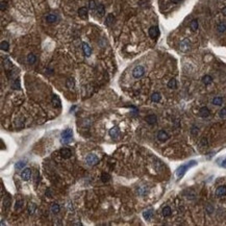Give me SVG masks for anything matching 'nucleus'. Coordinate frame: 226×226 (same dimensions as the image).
Here are the masks:
<instances>
[{"mask_svg": "<svg viewBox=\"0 0 226 226\" xmlns=\"http://www.w3.org/2000/svg\"><path fill=\"white\" fill-rule=\"evenodd\" d=\"M196 165H197V162H196V161H191V162H189V163H187V164L181 165L180 167H178L177 170H176V172H175V175H176L177 180H179L180 178H182L183 175L186 174V172H187L190 168H192V167H194V166H196Z\"/></svg>", "mask_w": 226, "mask_h": 226, "instance_id": "nucleus-1", "label": "nucleus"}, {"mask_svg": "<svg viewBox=\"0 0 226 226\" xmlns=\"http://www.w3.org/2000/svg\"><path fill=\"white\" fill-rule=\"evenodd\" d=\"M72 138H73V131L71 128H67V129L63 130L60 133V142L63 144L70 143L72 141Z\"/></svg>", "mask_w": 226, "mask_h": 226, "instance_id": "nucleus-2", "label": "nucleus"}, {"mask_svg": "<svg viewBox=\"0 0 226 226\" xmlns=\"http://www.w3.org/2000/svg\"><path fill=\"white\" fill-rule=\"evenodd\" d=\"M85 162H86V164H87L88 166H95L96 164L99 163V159H98V156H97L96 154L90 153V154H88V155L86 156Z\"/></svg>", "mask_w": 226, "mask_h": 226, "instance_id": "nucleus-3", "label": "nucleus"}, {"mask_svg": "<svg viewBox=\"0 0 226 226\" xmlns=\"http://www.w3.org/2000/svg\"><path fill=\"white\" fill-rule=\"evenodd\" d=\"M144 73H145L144 67H142V66H136V67L132 70V76H133L134 78H140V77H142L143 75H144Z\"/></svg>", "mask_w": 226, "mask_h": 226, "instance_id": "nucleus-4", "label": "nucleus"}, {"mask_svg": "<svg viewBox=\"0 0 226 226\" xmlns=\"http://www.w3.org/2000/svg\"><path fill=\"white\" fill-rule=\"evenodd\" d=\"M179 49L182 52H188L191 49V42H190V40L189 39L182 40L180 42V44H179Z\"/></svg>", "mask_w": 226, "mask_h": 226, "instance_id": "nucleus-5", "label": "nucleus"}, {"mask_svg": "<svg viewBox=\"0 0 226 226\" xmlns=\"http://www.w3.org/2000/svg\"><path fill=\"white\" fill-rule=\"evenodd\" d=\"M148 33H149V37H150V38L153 39V40H155V39H157L159 36H160V29H159L157 26H151V27L149 28V30H148Z\"/></svg>", "mask_w": 226, "mask_h": 226, "instance_id": "nucleus-6", "label": "nucleus"}, {"mask_svg": "<svg viewBox=\"0 0 226 226\" xmlns=\"http://www.w3.org/2000/svg\"><path fill=\"white\" fill-rule=\"evenodd\" d=\"M31 177V170L29 168H25L22 173H21V178L24 180V181H28Z\"/></svg>", "mask_w": 226, "mask_h": 226, "instance_id": "nucleus-7", "label": "nucleus"}, {"mask_svg": "<svg viewBox=\"0 0 226 226\" xmlns=\"http://www.w3.org/2000/svg\"><path fill=\"white\" fill-rule=\"evenodd\" d=\"M108 133H109V135H111L112 138L117 139V138L120 136V133H121V132H120V128H119L118 126H114V127H112V128L109 129Z\"/></svg>", "mask_w": 226, "mask_h": 226, "instance_id": "nucleus-8", "label": "nucleus"}, {"mask_svg": "<svg viewBox=\"0 0 226 226\" xmlns=\"http://www.w3.org/2000/svg\"><path fill=\"white\" fill-rule=\"evenodd\" d=\"M59 154H60V156L63 157V159H69L70 156H71V154H72V152H71V150L70 149H68V148H63V149H60V151H59Z\"/></svg>", "mask_w": 226, "mask_h": 226, "instance_id": "nucleus-9", "label": "nucleus"}, {"mask_svg": "<svg viewBox=\"0 0 226 226\" xmlns=\"http://www.w3.org/2000/svg\"><path fill=\"white\" fill-rule=\"evenodd\" d=\"M115 21H116V18H115V16L113 15V14H108L107 16H106V18H105V25L106 26H112L114 23H115Z\"/></svg>", "mask_w": 226, "mask_h": 226, "instance_id": "nucleus-10", "label": "nucleus"}, {"mask_svg": "<svg viewBox=\"0 0 226 226\" xmlns=\"http://www.w3.org/2000/svg\"><path fill=\"white\" fill-rule=\"evenodd\" d=\"M216 196H218V197L226 196V187H225V186H221V187L217 188V190H216Z\"/></svg>", "mask_w": 226, "mask_h": 226, "instance_id": "nucleus-11", "label": "nucleus"}, {"mask_svg": "<svg viewBox=\"0 0 226 226\" xmlns=\"http://www.w3.org/2000/svg\"><path fill=\"white\" fill-rule=\"evenodd\" d=\"M157 139L161 142H165V141H167L169 139V134L166 131H164V130H160L159 133H157Z\"/></svg>", "mask_w": 226, "mask_h": 226, "instance_id": "nucleus-12", "label": "nucleus"}, {"mask_svg": "<svg viewBox=\"0 0 226 226\" xmlns=\"http://www.w3.org/2000/svg\"><path fill=\"white\" fill-rule=\"evenodd\" d=\"M145 120L147 121L148 124L153 125V124L156 123V121H157V117H156L155 115H148V116L145 118Z\"/></svg>", "mask_w": 226, "mask_h": 226, "instance_id": "nucleus-13", "label": "nucleus"}, {"mask_svg": "<svg viewBox=\"0 0 226 226\" xmlns=\"http://www.w3.org/2000/svg\"><path fill=\"white\" fill-rule=\"evenodd\" d=\"M83 50L86 56H90L92 54V48L90 47V45L88 43H83Z\"/></svg>", "mask_w": 226, "mask_h": 226, "instance_id": "nucleus-14", "label": "nucleus"}, {"mask_svg": "<svg viewBox=\"0 0 226 226\" xmlns=\"http://www.w3.org/2000/svg\"><path fill=\"white\" fill-rule=\"evenodd\" d=\"M209 115H210V112H209V109H208L206 106H203V107H201V108L199 109V116H200V117L206 118V117H208Z\"/></svg>", "mask_w": 226, "mask_h": 226, "instance_id": "nucleus-15", "label": "nucleus"}, {"mask_svg": "<svg viewBox=\"0 0 226 226\" xmlns=\"http://www.w3.org/2000/svg\"><path fill=\"white\" fill-rule=\"evenodd\" d=\"M152 216H153V209H151V208H150V209H146V210L143 211V217H144V219L147 220V221L151 220Z\"/></svg>", "mask_w": 226, "mask_h": 226, "instance_id": "nucleus-16", "label": "nucleus"}, {"mask_svg": "<svg viewBox=\"0 0 226 226\" xmlns=\"http://www.w3.org/2000/svg\"><path fill=\"white\" fill-rule=\"evenodd\" d=\"M88 14H89V12H88V9H87V8H85V6L80 8V9L78 10V15H79V17H80V18H83V19H87V17H88Z\"/></svg>", "mask_w": 226, "mask_h": 226, "instance_id": "nucleus-17", "label": "nucleus"}, {"mask_svg": "<svg viewBox=\"0 0 226 226\" xmlns=\"http://www.w3.org/2000/svg\"><path fill=\"white\" fill-rule=\"evenodd\" d=\"M57 20H58V18H57V16L56 15H53V14H49V15H47L46 16V21L48 22V23H55V22H57Z\"/></svg>", "mask_w": 226, "mask_h": 226, "instance_id": "nucleus-18", "label": "nucleus"}, {"mask_svg": "<svg viewBox=\"0 0 226 226\" xmlns=\"http://www.w3.org/2000/svg\"><path fill=\"white\" fill-rule=\"evenodd\" d=\"M51 101H52V104H53L55 107H60L61 102H60V99H59V97H58L57 95H53Z\"/></svg>", "mask_w": 226, "mask_h": 226, "instance_id": "nucleus-19", "label": "nucleus"}, {"mask_svg": "<svg viewBox=\"0 0 226 226\" xmlns=\"http://www.w3.org/2000/svg\"><path fill=\"white\" fill-rule=\"evenodd\" d=\"M96 10H97V14H98V16H103L104 15V13H105V8H104V5L103 4H97V8H96Z\"/></svg>", "mask_w": 226, "mask_h": 226, "instance_id": "nucleus-20", "label": "nucleus"}, {"mask_svg": "<svg viewBox=\"0 0 226 226\" xmlns=\"http://www.w3.org/2000/svg\"><path fill=\"white\" fill-rule=\"evenodd\" d=\"M202 83L205 85V86H208L213 83V78L211 76H209V75H204V76L202 77Z\"/></svg>", "mask_w": 226, "mask_h": 226, "instance_id": "nucleus-21", "label": "nucleus"}, {"mask_svg": "<svg viewBox=\"0 0 226 226\" xmlns=\"http://www.w3.org/2000/svg\"><path fill=\"white\" fill-rule=\"evenodd\" d=\"M162 214H163L164 217H169V216H171V214H172L171 207H170V206H165V207L163 208V210H162Z\"/></svg>", "mask_w": 226, "mask_h": 226, "instance_id": "nucleus-22", "label": "nucleus"}, {"mask_svg": "<svg viewBox=\"0 0 226 226\" xmlns=\"http://www.w3.org/2000/svg\"><path fill=\"white\" fill-rule=\"evenodd\" d=\"M217 29H218L219 32H224V31H226V22H225V21L220 22V23L218 24V26H217Z\"/></svg>", "mask_w": 226, "mask_h": 226, "instance_id": "nucleus-23", "label": "nucleus"}, {"mask_svg": "<svg viewBox=\"0 0 226 226\" xmlns=\"http://www.w3.org/2000/svg\"><path fill=\"white\" fill-rule=\"evenodd\" d=\"M161 99H162V96H161V94L157 93V92H155V93H153V94L151 95V100H152L153 102H160Z\"/></svg>", "mask_w": 226, "mask_h": 226, "instance_id": "nucleus-24", "label": "nucleus"}, {"mask_svg": "<svg viewBox=\"0 0 226 226\" xmlns=\"http://www.w3.org/2000/svg\"><path fill=\"white\" fill-rule=\"evenodd\" d=\"M25 166H26V162L25 161H20V162H17L15 164V168L17 170H22L23 168H25Z\"/></svg>", "mask_w": 226, "mask_h": 226, "instance_id": "nucleus-25", "label": "nucleus"}, {"mask_svg": "<svg viewBox=\"0 0 226 226\" xmlns=\"http://www.w3.org/2000/svg\"><path fill=\"white\" fill-rule=\"evenodd\" d=\"M26 59H27V63H28V64H30V65H32V64H35V63L37 61V57H36V55H35V54H32V53L28 54Z\"/></svg>", "mask_w": 226, "mask_h": 226, "instance_id": "nucleus-26", "label": "nucleus"}, {"mask_svg": "<svg viewBox=\"0 0 226 226\" xmlns=\"http://www.w3.org/2000/svg\"><path fill=\"white\" fill-rule=\"evenodd\" d=\"M0 48H1L2 51H8L10 49V44L6 41H2L1 44H0Z\"/></svg>", "mask_w": 226, "mask_h": 226, "instance_id": "nucleus-27", "label": "nucleus"}, {"mask_svg": "<svg viewBox=\"0 0 226 226\" xmlns=\"http://www.w3.org/2000/svg\"><path fill=\"white\" fill-rule=\"evenodd\" d=\"M176 87H177V81H176V79H175V78L170 79L169 83H168V88H170V89H176Z\"/></svg>", "mask_w": 226, "mask_h": 226, "instance_id": "nucleus-28", "label": "nucleus"}, {"mask_svg": "<svg viewBox=\"0 0 226 226\" xmlns=\"http://www.w3.org/2000/svg\"><path fill=\"white\" fill-rule=\"evenodd\" d=\"M190 27L192 29V31H196L198 29V21L197 20H193L190 24Z\"/></svg>", "mask_w": 226, "mask_h": 226, "instance_id": "nucleus-29", "label": "nucleus"}, {"mask_svg": "<svg viewBox=\"0 0 226 226\" xmlns=\"http://www.w3.org/2000/svg\"><path fill=\"white\" fill-rule=\"evenodd\" d=\"M223 103V98L222 97H215L213 99V104L215 105H221Z\"/></svg>", "mask_w": 226, "mask_h": 226, "instance_id": "nucleus-30", "label": "nucleus"}, {"mask_svg": "<svg viewBox=\"0 0 226 226\" xmlns=\"http://www.w3.org/2000/svg\"><path fill=\"white\" fill-rule=\"evenodd\" d=\"M109 179H111V175L108 174V173H102L101 174V180L103 181V182H108L109 181Z\"/></svg>", "mask_w": 226, "mask_h": 226, "instance_id": "nucleus-31", "label": "nucleus"}, {"mask_svg": "<svg viewBox=\"0 0 226 226\" xmlns=\"http://www.w3.org/2000/svg\"><path fill=\"white\" fill-rule=\"evenodd\" d=\"M12 87H13V89H15V90H20V89H21V86H20V79L17 78L16 80H14Z\"/></svg>", "mask_w": 226, "mask_h": 226, "instance_id": "nucleus-32", "label": "nucleus"}, {"mask_svg": "<svg viewBox=\"0 0 226 226\" xmlns=\"http://www.w3.org/2000/svg\"><path fill=\"white\" fill-rule=\"evenodd\" d=\"M36 208H37V205H36L33 202H30V203L28 204V213H29V214H33L35 210H36Z\"/></svg>", "mask_w": 226, "mask_h": 226, "instance_id": "nucleus-33", "label": "nucleus"}, {"mask_svg": "<svg viewBox=\"0 0 226 226\" xmlns=\"http://www.w3.org/2000/svg\"><path fill=\"white\" fill-rule=\"evenodd\" d=\"M59 205L58 204H56V203H53L52 205H51V211L53 213V214H57V213H59Z\"/></svg>", "mask_w": 226, "mask_h": 226, "instance_id": "nucleus-34", "label": "nucleus"}, {"mask_svg": "<svg viewBox=\"0 0 226 226\" xmlns=\"http://www.w3.org/2000/svg\"><path fill=\"white\" fill-rule=\"evenodd\" d=\"M74 85H75V81H74L73 78H69V79L67 80V87H68L69 89L74 88Z\"/></svg>", "mask_w": 226, "mask_h": 226, "instance_id": "nucleus-35", "label": "nucleus"}, {"mask_svg": "<svg viewBox=\"0 0 226 226\" xmlns=\"http://www.w3.org/2000/svg\"><path fill=\"white\" fill-rule=\"evenodd\" d=\"M96 8H97V5H96L94 0H89V9L93 11V10H96Z\"/></svg>", "mask_w": 226, "mask_h": 226, "instance_id": "nucleus-36", "label": "nucleus"}, {"mask_svg": "<svg viewBox=\"0 0 226 226\" xmlns=\"http://www.w3.org/2000/svg\"><path fill=\"white\" fill-rule=\"evenodd\" d=\"M4 67H5V69L6 70H10V69H12L13 68V65H12V63L6 58L5 60H4Z\"/></svg>", "mask_w": 226, "mask_h": 226, "instance_id": "nucleus-37", "label": "nucleus"}, {"mask_svg": "<svg viewBox=\"0 0 226 226\" xmlns=\"http://www.w3.org/2000/svg\"><path fill=\"white\" fill-rule=\"evenodd\" d=\"M219 116H220L222 119L226 118V107H223V108L219 112Z\"/></svg>", "mask_w": 226, "mask_h": 226, "instance_id": "nucleus-38", "label": "nucleus"}, {"mask_svg": "<svg viewBox=\"0 0 226 226\" xmlns=\"http://www.w3.org/2000/svg\"><path fill=\"white\" fill-rule=\"evenodd\" d=\"M146 192H147V190L144 188V187H140L139 189H138V193H139V195H145L146 194Z\"/></svg>", "mask_w": 226, "mask_h": 226, "instance_id": "nucleus-39", "label": "nucleus"}, {"mask_svg": "<svg viewBox=\"0 0 226 226\" xmlns=\"http://www.w3.org/2000/svg\"><path fill=\"white\" fill-rule=\"evenodd\" d=\"M22 205H23V201H22V200H18V201L16 202L15 208H16V209H19V208H20V207H21Z\"/></svg>", "mask_w": 226, "mask_h": 226, "instance_id": "nucleus-40", "label": "nucleus"}, {"mask_svg": "<svg viewBox=\"0 0 226 226\" xmlns=\"http://www.w3.org/2000/svg\"><path fill=\"white\" fill-rule=\"evenodd\" d=\"M200 146L204 147V146H207V140L205 138H202L201 141H200Z\"/></svg>", "mask_w": 226, "mask_h": 226, "instance_id": "nucleus-41", "label": "nucleus"}, {"mask_svg": "<svg viewBox=\"0 0 226 226\" xmlns=\"http://www.w3.org/2000/svg\"><path fill=\"white\" fill-rule=\"evenodd\" d=\"M191 132H192L194 135H196V134L198 133V128H197L196 126H193V127H192V129H191Z\"/></svg>", "mask_w": 226, "mask_h": 226, "instance_id": "nucleus-42", "label": "nucleus"}, {"mask_svg": "<svg viewBox=\"0 0 226 226\" xmlns=\"http://www.w3.org/2000/svg\"><path fill=\"white\" fill-rule=\"evenodd\" d=\"M5 9H6V3L4 1H2L1 2V11H4Z\"/></svg>", "mask_w": 226, "mask_h": 226, "instance_id": "nucleus-43", "label": "nucleus"}, {"mask_svg": "<svg viewBox=\"0 0 226 226\" xmlns=\"http://www.w3.org/2000/svg\"><path fill=\"white\" fill-rule=\"evenodd\" d=\"M221 166H222L223 168H226V159H225V160L223 161V163L221 164Z\"/></svg>", "mask_w": 226, "mask_h": 226, "instance_id": "nucleus-44", "label": "nucleus"}, {"mask_svg": "<svg viewBox=\"0 0 226 226\" xmlns=\"http://www.w3.org/2000/svg\"><path fill=\"white\" fill-rule=\"evenodd\" d=\"M171 1H172L173 3H179L180 1H182V0H171Z\"/></svg>", "mask_w": 226, "mask_h": 226, "instance_id": "nucleus-45", "label": "nucleus"}, {"mask_svg": "<svg viewBox=\"0 0 226 226\" xmlns=\"http://www.w3.org/2000/svg\"><path fill=\"white\" fill-rule=\"evenodd\" d=\"M222 14H223L224 16H226V8H224V9L222 10Z\"/></svg>", "mask_w": 226, "mask_h": 226, "instance_id": "nucleus-46", "label": "nucleus"}]
</instances>
